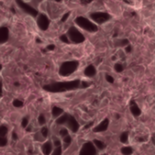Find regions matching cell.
I'll use <instances>...</instances> for the list:
<instances>
[{"mask_svg": "<svg viewBox=\"0 0 155 155\" xmlns=\"http://www.w3.org/2000/svg\"><path fill=\"white\" fill-rule=\"evenodd\" d=\"M81 81L79 79H75L69 82H56L49 84H45L44 89L50 93H64L67 91H74L80 87Z\"/></svg>", "mask_w": 155, "mask_h": 155, "instance_id": "1", "label": "cell"}, {"mask_svg": "<svg viewBox=\"0 0 155 155\" xmlns=\"http://www.w3.org/2000/svg\"><path fill=\"white\" fill-rule=\"evenodd\" d=\"M79 67V62L78 61H66L61 64L59 67V74L63 77L69 76L73 74L77 68Z\"/></svg>", "mask_w": 155, "mask_h": 155, "instance_id": "2", "label": "cell"}, {"mask_svg": "<svg viewBox=\"0 0 155 155\" xmlns=\"http://www.w3.org/2000/svg\"><path fill=\"white\" fill-rule=\"evenodd\" d=\"M75 24L82 29L90 32V33H95L98 31V26L94 23H93L91 20L84 16H77L75 18Z\"/></svg>", "mask_w": 155, "mask_h": 155, "instance_id": "3", "label": "cell"}, {"mask_svg": "<svg viewBox=\"0 0 155 155\" xmlns=\"http://www.w3.org/2000/svg\"><path fill=\"white\" fill-rule=\"evenodd\" d=\"M66 36L68 37L69 41H72L74 44H81L85 40L84 35L74 26H71L68 29Z\"/></svg>", "mask_w": 155, "mask_h": 155, "instance_id": "4", "label": "cell"}, {"mask_svg": "<svg viewBox=\"0 0 155 155\" xmlns=\"http://www.w3.org/2000/svg\"><path fill=\"white\" fill-rule=\"evenodd\" d=\"M90 18L94 22L95 25H102L111 19V15L106 12H94L90 14Z\"/></svg>", "mask_w": 155, "mask_h": 155, "instance_id": "5", "label": "cell"}, {"mask_svg": "<svg viewBox=\"0 0 155 155\" xmlns=\"http://www.w3.org/2000/svg\"><path fill=\"white\" fill-rule=\"evenodd\" d=\"M79 155H98V153H97V150L94 146L93 143L88 142V143H85L82 146Z\"/></svg>", "mask_w": 155, "mask_h": 155, "instance_id": "6", "label": "cell"}, {"mask_svg": "<svg viewBox=\"0 0 155 155\" xmlns=\"http://www.w3.org/2000/svg\"><path fill=\"white\" fill-rule=\"evenodd\" d=\"M36 23H37V26L39 27V29H41L42 31H45V30H47L48 27H49L50 20H49V18L47 17L46 15H45V14H40V15L37 16Z\"/></svg>", "mask_w": 155, "mask_h": 155, "instance_id": "7", "label": "cell"}, {"mask_svg": "<svg viewBox=\"0 0 155 155\" xmlns=\"http://www.w3.org/2000/svg\"><path fill=\"white\" fill-rule=\"evenodd\" d=\"M16 4L18 5V6L26 14L32 15V16H36L38 15V12L36 9H35L32 5H28L27 3H25L23 1H16Z\"/></svg>", "mask_w": 155, "mask_h": 155, "instance_id": "8", "label": "cell"}, {"mask_svg": "<svg viewBox=\"0 0 155 155\" xmlns=\"http://www.w3.org/2000/svg\"><path fill=\"white\" fill-rule=\"evenodd\" d=\"M64 125H66L68 127V129L70 131H72L73 133L78 132V130L80 128V125H79L78 122L75 120V118L74 116H72L70 114H68V118H67V121H66Z\"/></svg>", "mask_w": 155, "mask_h": 155, "instance_id": "9", "label": "cell"}, {"mask_svg": "<svg viewBox=\"0 0 155 155\" xmlns=\"http://www.w3.org/2000/svg\"><path fill=\"white\" fill-rule=\"evenodd\" d=\"M8 133V129L5 125H0V147H4L7 144L6 134Z\"/></svg>", "mask_w": 155, "mask_h": 155, "instance_id": "10", "label": "cell"}, {"mask_svg": "<svg viewBox=\"0 0 155 155\" xmlns=\"http://www.w3.org/2000/svg\"><path fill=\"white\" fill-rule=\"evenodd\" d=\"M109 123H110L109 119H108V118H105V119L103 120L96 127H94V133H103V132H105V131L108 129Z\"/></svg>", "mask_w": 155, "mask_h": 155, "instance_id": "11", "label": "cell"}, {"mask_svg": "<svg viewBox=\"0 0 155 155\" xmlns=\"http://www.w3.org/2000/svg\"><path fill=\"white\" fill-rule=\"evenodd\" d=\"M9 38V30L6 26L0 27V44L7 42Z\"/></svg>", "mask_w": 155, "mask_h": 155, "instance_id": "12", "label": "cell"}, {"mask_svg": "<svg viewBox=\"0 0 155 155\" xmlns=\"http://www.w3.org/2000/svg\"><path fill=\"white\" fill-rule=\"evenodd\" d=\"M131 106H130V110H131V113H132V114L134 115V116H135V117H138V116H140L141 115V109L139 108V106L136 104V103H135V101H131V104H130Z\"/></svg>", "mask_w": 155, "mask_h": 155, "instance_id": "13", "label": "cell"}, {"mask_svg": "<svg viewBox=\"0 0 155 155\" xmlns=\"http://www.w3.org/2000/svg\"><path fill=\"white\" fill-rule=\"evenodd\" d=\"M42 152L45 155H50L53 152V144L51 142H46L42 146Z\"/></svg>", "mask_w": 155, "mask_h": 155, "instance_id": "14", "label": "cell"}, {"mask_svg": "<svg viewBox=\"0 0 155 155\" xmlns=\"http://www.w3.org/2000/svg\"><path fill=\"white\" fill-rule=\"evenodd\" d=\"M84 74L87 77H94L96 74V69L94 67V65L93 64H89L85 69H84Z\"/></svg>", "mask_w": 155, "mask_h": 155, "instance_id": "15", "label": "cell"}, {"mask_svg": "<svg viewBox=\"0 0 155 155\" xmlns=\"http://www.w3.org/2000/svg\"><path fill=\"white\" fill-rule=\"evenodd\" d=\"M64 114V110L61 107L58 106H54L52 108V115L54 118H58L59 116H61Z\"/></svg>", "mask_w": 155, "mask_h": 155, "instance_id": "16", "label": "cell"}, {"mask_svg": "<svg viewBox=\"0 0 155 155\" xmlns=\"http://www.w3.org/2000/svg\"><path fill=\"white\" fill-rule=\"evenodd\" d=\"M67 118H68V114H63L61 116H59L56 119V124L58 125H64L67 121Z\"/></svg>", "mask_w": 155, "mask_h": 155, "instance_id": "17", "label": "cell"}, {"mask_svg": "<svg viewBox=\"0 0 155 155\" xmlns=\"http://www.w3.org/2000/svg\"><path fill=\"white\" fill-rule=\"evenodd\" d=\"M93 144H94V146L96 148V150L98 149V150L102 151V150H104V149L105 148V144H104L102 141H100V140H96V139L94 140Z\"/></svg>", "mask_w": 155, "mask_h": 155, "instance_id": "18", "label": "cell"}, {"mask_svg": "<svg viewBox=\"0 0 155 155\" xmlns=\"http://www.w3.org/2000/svg\"><path fill=\"white\" fill-rule=\"evenodd\" d=\"M115 45L116 46H121V47H123V46L125 47V46L129 45V40L126 39V38L119 39L118 41H115Z\"/></svg>", "mask_w": 155, "mask_h": 155, "instance_id": "19", "label": "cell"}, {"mask_svg": "<svg viewBox=\"0 0 155 155\" xmlns=\"http://www.w3.org/2000/svg\"><path fill=\"white\" fill-rule=\"evenodd\" d=\"M121 153L124 155H132L134 151H133V148L130 147V146H124L121 149Z\"/></svg>", "mask_w": 155, "mask_h": 155, "instance_id": "20", "label": "cell"}, {"mask_svg": "<svg viewBox=\"0 0 155 155\" xmlns=\"http://www.w3.org/2000/svg\"><path fill=\"white\" fill-rule=\"evenodd\" d=\"M128 138H129V134L128 132H124L121 136H120V142L122 143H126L128 142Z\"/></svg>", "mask_w": 155, "mask_h": 155, "instance_id": "21", "label": "cell"}, {"mask_svg": "<svg viewBox=\"0 0 155 155\" xmlns=\"http://www.w3.org/2000/svg\"><path fill=\"white\" fill-rule=\"evenodd\" d=\"M13 105H14L15 107H16V108H19V107H22V106L24 105V103H23L22 101L18 100V99H15V100L13 101Z\"/></svg>", "mask_w": 155, "mask_h": 155, "instance_id": "22", "label": "cell"}, {"mask_svg": "<svg viewBox=\"0 0 155 155\" xmlns=\"http://www.w3.org/2000/svg\"><path fill=\"white\" fill-rule=\"evenodd\" d=\"M114 70H115V72H117V73H122V72L124 71V66H123V64H115V65H114Z\"/></svg>", "mask_w": 155, "mask_h": 155, "instance_id": "23", "label": "cell"}, {"mask_svg": "<svg viewBox=\"0 0 155 155\" xmlns=\"http://www.w3.org/2000/svg\"><path fill=\"white\" fill-rule=\"evenodd\" d=\"M51 155H62V147L59 146V147H56L54 152H52Z\"/></svg>", "mask_w": 155, "mask_h": 155, "instance_id": "24", "label": "cell"}, {"mask_svg": "<svg viewBox=\"0 0 155 155\" xmlns=\"http://www.w3.org/2000/svg\"><path fill=\"white\" fill-rule=\"evenodd\" d=\"M38 124L40 125H43V124H45V117L44 114H40L39 115V117H38Z\"/></svg>", "mask_w": 155, "mask_h": 155, "instance_id": "25", "label": "cell"}, {"mask_svg": "<svg viewBox=\"0 0 155 155\" xmlns=\"http://www.w3.org/2000/svg\"><path fill=\"white\" fill-rule=\"evenodd\" d=\"M59 134H60V135L62 136V137H65V136H67V135H69L68 134V130L67 129H61L60 130V132H59Z\"/></svg>", "mask_w": 155, "mask_h": 155, "instance_id": "26", "label": "cell"}, {"mask_svg": "<svg viewBox=\"0 0 155 155\" xmlns=\"http://www.w3.org/2000/svg\"><path fill=\"white\" fill-rule=\"evenodd\" d=\"M105 79H106V81H107L108 83H110V84H114V78L112 75H110V74H106V75H105Z\"/></svg>", "mask_w": 155, "mask_h": 155, "instance_id": "27", "label": "cell"}, {"mask_svg": "<svg viewBox=\"0 0 155 155\" xmlns=\"http://www.w3.org/2000/svg\"><path fill=\"white\" fill-rule=\"evenodd\" d=\"M41 134H42V135H43V137H47V135H48V129H47V127H43L42 128V130H41Z\"/></svg>", "mask_w": 155, "mask_h": 155, "instance_id": "28", "label": "cell"}, {"mask_svg": "<svg viewBox=\"0 0 155 155\" xmlns=\"http://www.w3.org/2000/svg\"><path fill=\"white\" fill-rule=\"evenodd\" d=\"M60 40H61L62 42L65 43V44H69V39H68V37L66 36V35H62L60 36Z\"/></svg>", "mask_w": 155, "mask_h": 155, "instance_id": "29", "label": "cell"}, {"mask_svg": "<svg viewBox=\"0 0 155 155\" xmlns=\"http://www.w3.org/2000/svg\"><path fill=\"white\" fill-rule=\"evenodd\" d=\"M27 125H28V118L27 117H25L22 120V127L23 128H26Z\"/></svg>", "mask_w": 155, "mask_h": 155, "instance_id": "30", "label": "cell"}, {"mask_svg": "<svg viewBox=\"0 0 155 155\" xmlns=\"http://www.w3.org/2000/svg\"><path fill=\"white\" fill-rule=\"evenodd\" d=\"M64 142L66 143V144H70L71 143V142H72V138H71V136L70 135H67V136H65L64 138Z\"/></svg>", "mask_w": 155, "mask_h": 155, "instance_id": "31", "label": "cell"}, {"mask_svg": "<svg viewBox=\"0 0 155 155\" xmlns=\"http://www.w3.org/2000/svg\"><path fill=\"white\" fill-rule=\"evenodd\" d=\"M69 15H70V12H68V13H65L64 15H63V17L61 18V22H63V23H64L66 20H67V18L69 17Z\"/></svg>", "mask_w": 155, "mask_h": 155, "instance_id": "32", "label": "cell"}, {"mask_svg": "<svg viewBox=\"0 0 155 155\" xmlns=\"http://www.w3.org/2000/svg\"><path fill=\"white\" fill-rule=\"evenodd\" d=\"M89 83H87V82H84V81H83L82 83H80V86L82 87V88H87V87H89Z\"/></svg>", "mask_w": 155, "mask_h": 155, "instance_id": "33", "label": "cell"}, {"mask_svg": "<svg viewBox=\"0 0 155 155\" xmlns=\"http://www.w3.org/2000/svg\"><path fill=\"white\" fill-rule=\"evenodd\" d=\"M12 138H13L14 141H16V140L18 139V136H17V134H16L15 132H13V133H12Z\"/></svg>", "mask_w": 155, "mask_h": 155, "instance_id": "34", "label": "cell"}, {"mask_svg": "<svg viewBox=\"0 0 155 155\" xmlns=\"http://www.w3.org/2000/svg\"><path fill=\"white\" fill-rule=\"evenodd\" d=\"M54 145L55 146V148L56 147H59V146H61V142L59 140H55L54 143Z\"/></svg>", "mask_w": 155, "mask_h": 155, "instance_id": "35", "label": "cell"}, {"mask_svg": "<svg viewBox=\"0 0 155 155\" xmlns=\"http://www.w3.org/2000/svg\"><path fill=\"white\" fill-rule=\"evenodd\" d=\"M55 48L54 45H47V50H50V51H54V49Z\"/></svg>", "mask_w": 155, "mask_h": 155, "instance_id": "36", "label": "cell"}, {"mask_svg": "<svg viewBox=\"0 0 155 155\" xmlns=\"http://www.w3.org/2000/svg\"><path fill=\"white\" fill-rule=\"evenodd\" d=\"M125 51H126V53H131V51H132V46L129 45H127V46H125Z\"/></svg>", "mask_w": 155, "mask_h": 155, "instance_id": "37", "label": "cell"}, {"mask_svg": "<svg viewBox=\"0 0 155 155\" xmlns=\"http://www.w3.org/2000/svg\"><path fill=\"white\" fill-rule=\"evenodd\" d=\"M2 92H3V83L0 80V95L2 94Z\"/></svg>", "mask_w": 155, "mask_h": 155, "instance_id": "38", "label": "cell"}, {"mask_svg": "<svg viewBox=\"0 0 155 155\" xmlns=\"http://www.w3.org/2000/svg\"><path fill=\"white\" fill-rule=\"evenodd\" d=\"M93 124H94V123H93V122H91L90 124H88L87 125H85V128H86V129H87V128H90V127L93 125Z\"/></svg>", "mask_w": 155, "mask_h": 155, "instance_id": "39", "label": "cell"}, {"mask_svg": "<svg viewBox=\"0 0 155 155\" xmlns=\"http://www.w3.org/2000/svg\"><path fill=\"white\" fill-rule=\"evenodd\" d=\"M35 41H36V43H40V42H41V40H40L39 38H36V39H35Z\"/></svg>", "mask_w": 155, "mask_h": 155, "instance_id": "40", "label": "cell"}, {"mask_svg": "<svg viewBox=\"0 0 155 155\" xmlns=\"http://www.w3.org/2000/svg\"><path fill=\"white\" fill-rule=\"evenodd\" d=\"M26 131H27V132H30V131H31V127H28V128L26 129Z\"/></svg>", "mask_w": 155, "mask_h": 155, "instance_id": "41", "label": "cell"}, {"mask_svg": "<svg viewBox=\"0 0 155 155\" xmlns=\"http://www.w3.org/2000/svg\"><path fill=\"white\" fill-rule=\"evenodd\" d=\"M11 10H12V12H13V13H15V9H14V8H13V7H12V8H11Z\"/></svg>", "mask_w": 155, "mask_h": 155, "instance_id": "42", "label": "cell"}, {"mask_svg": "<svg viewBox=\"0 0 155 155\" xmlns=\"http://www.w3.org/2000/svg\"><path fill=\"white\" fill-rule=\"evenodd\" d=\"M33 153V151H31V150H30V151H29V152H28V154H31V153Z\"/></svg>", "mask_w": 155, "mask_h": 155, "instance_id": "43", "label": "cell"}, {"mask_svg": "<svg viewBox=\"0 0 155 155\" xmlns=\"http://www.w3.org/2000/svg\"><path fill=\"white\" fill-rule=\"evenodd\" d=\"M114 37H116V36H117V33H114Z\"/></svg>", "mask_w": 155, "mask_h": 155, "instance_id": "44", "label": "cell"}, {"mask_svg": "<svg viewBox=\"0 0 155 155\" xmlns=\"http://www.w3.org/2000/svg\"><path fill=\"white\" fill-rule=\"evenodd\" d=\"M14 84H15V85H19V84H18V83H16V82H15V83Z\"/></svg>", "mask_w": 155, "mask_h": 155, "instance_id": "45", "label": "cell"}, {"mask_svg": "<svg viewBox=\"0 0 155 155\" xmlns=\"http://www.w3.org/2000/svg\"><path fill=\"white\" fill-rule=\"evenodd\" d=\"M1 70H2V64H0V71H1Z\"/></svg>", "mask_w": 155, "mask_h": 155, "instance_id": "46", "label": "cell"}]
</instances>
